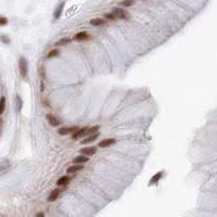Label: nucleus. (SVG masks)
<instances>
[{
  "label": "nucleus",
  "mask_w": 217,
  "mask_h": 217,
  "mask_svg": "<svg viewBox=\"0 0 217 217\" xmlns=\"http://www.w3.org/2000/svg\"><path fill=\"white\" fill-rule=\"evenodd\" d=\"M18 66H19V73L22 75V77H23V78H26L28 67H27V61H26V59H25L24 57H20V58H19Z\"/></svg>",
  "instance_id": "nucleus-2"
},
{
  "label": "nucleus",
  "mask_w": 217,
  "mask_h": 217,
  "mask_svg": "<svg viewBox=\"0 0 217 217\" xmlns=\"http://www.w3.org/2000/svg\"><path fill=\"white\" fill-rule=\"evenodd\" d=\"M8 24V19L5 16H0V26H5Z\"/></svg>",
  "instance_id": "nucleus-21"
},
{
  "label": "nucleus",
  "mask_w": 217,
  "mask_h": 217,
  "mask_svg": "<svg viewBox=\"0 0 217 217\" xmlns=\"http://www.w3.org/2000/svg\"><path fill=\"white\" fill-rule=\"evenodd\" d=\"M70 42H71V39H61L59 41L56 43L57 46H64V45H67V44H69Z\"/></svg>",
  "instance_id": "nucleus-17"
},
{
  "label": "nucleus",
  "mask_w": 217,
  "mask_h": 217,
  "mask_svg": "<svg viewBox=\"0 0 217 217\" xmlns=\"http://www.w3.org/2000/svg\"><path fill=\"white\" fill-rule=\"evenodd\" d=\"M162 175H163V172H158L157 174H155V175H154L152 179H150V181H149V185H152V184H154V183H156L157 181H158L162 178Z\"/></svg>",
  "instance_id": "nucleus-16"
},
{
  "label": "nucleus",
  "mask_w": 217,
  "mask_h": 217,
  "mask_svg": "<svg viewBox=\"0 0 217 217\" xmlns=\"http://www.w3.org/2000/svg\"><path fill=\"white\" fill-rule=\"evenodd\" d=\"M46 120H48V122H49L52 127H58V126L60 125V121L58 120L54 116H52V114H48V116H46Z\"/></svg>",
  "instance_id": "nucleus-9"
},
{
  "label": "nucleus",
  "mask_w": 217,
  "mask_h": 217,
  "mask_svg": "<svg viewBox=\"0 0 217 217\" xmlns=\"http://www.w3.org/2000/svg\"><path fill=\"white\" fill-rule=\"evenodd\" d=\"M76 41H87V40H89L91 39V35L88 34L87 32H79V33H77L76 35H75V37H74Z\"/></svg>",
  "instance_id": "nucleus-6"
},
{
  "label": "nucleus",
  "mask_w": 217,
  "mask_h": 217,
  "mask_svg": "<svg viewBox=\"0 0 217 217\" xmlns=\"http://www.w3.org/2000/svg\"><path fill=\"white\" fill-rule=\"evenodd\" d=\"M113 144H116V139L113 138H106V139H103L102 141H100L98 144V146L101 148H104V147H109V146H111Z\"/></svg>",
  "instance_id": "nucleus-7"
},
{
  "label": "nucleus",
  "mask_w": 217,
  "mask_h": 217,
  "mask_svg": "<svg viewBox=\"0 0 217 217\" xmlns=\"http://www.w3.org/2000/svg\"><path fill=\"white\" fill-rule=\"evenodd\" d=\"M121 5L123 7H131V6L135 5V0H123L121 2Z\"/></svg>",
  "instance_id": "nucleus-19"
},
{
  "label": "nucleus",
  "mask_w": 217,
  "mask_h": 217,
  "mask_svg": "<svg viewBox=\"0 0 217 217\" xmlns=\"http://www.w3.org/2000/svg\"><path fill=\"white\" fill-rule=\"evenodd\" d=\"M60 194H61L60 189L52 190V191L50 192V194H49V197H48V200H49V201H54V200H57V199L59 198Z\"/></svg>",
  "instance_id": "nucleus-8"
},
{
  "label": "nucleus",
  "mask_w": 217,
  "mask_h": 217,
  "mask_svg": "<svg viewBox=\"0 0 217 217\" xmlns=\"http://www.w3.org/2000/svg\"><path fill=\"white\" fill-rule=\"evenodd\" d=\"M58 54H59V50H58V49H54V50H52L49 52L48 58H53V57H57Z\"/></svg>",
  "instance_id": "nucleus-20"
},
{
  "label": "nucleus",
  "mask_w": 217,
  "mask_h": 217,
  "mask_svg": "<svg viewBox=\"0 0 217 217\" xmlns=\"http://www.w3.org/2000/svg\"><path fill=\"white\" fill-rule=\"evenodd\" d=\"M100 130V126H94V127H85L83 129L76 130L75 134L73 135V139H79L83 137H87L89 135L96 134Z\"/></svg>",
  "instance_id": "nucleus-1"
},
{
  "label": "nucleus",
  "mask_w": 217,
  "mask_h": 217,
  "mask_svg": "<svg viewBox=\"0 0 217 217\" xmlns=\"http://www.w3.org/2000/svg\"><path fill=\"white\" fill-rule=\"evenodd\" d=\"M70 181H71V179H70L69 176H67V175L61 176L60 179L58 180V182H57V184L58 185H66V184H68Z\"/></svg>",
  "instance_id": "nucleus-14"
},
{
  "label": "nucleus",
  "mask_w": 217,
  "mask_h": 217,
  "mask_svg": "<svg viewBox=\"0 0 217 217\" xmlns=\"http://www.w3.org/2000/svg\"><path fill=\"white\" fill-rule=\"evenodd\" d=\"M88 162V156H85V155H78V156H76L74 158V161L73 163L75 164H83V163H87Z\"/></svg>",
  "instance_id": "nucleus-10"
},
{
  "label": "nucleus",
  "mask_w": 217,
  "mask_h": 217,
  "mask_svg": "<svg viewBox=\"0 0 217 217\" xmlns=\"http://www.w3.org/2000/svg\"><path fill=\"white\" fill-rule=\"evenodd\" d=\"M91 25L93 26H102V25H104L105 24V19L103 18H93L91 19Z\"/></svg>",
  "instance_id": "nucleus-13"
},
{
  "label": "nucleus",
  "mask_w": 217,
  "mask_h": 217,
  "mask_svg": "<svg viewBox=\"0 0 217 217\" xmlns=\"http://www.w3.org/2000/svg\"><path fill=\"white\" fill-rule=\"evenodd\" d=\"M104 17H105L106 19H109V20H114V19H116V16L112 14V13H111V14H105V15H104Z\"/></svg>",
  "instance_id": "nucleus-22"
},
{
  "label": "nucleus",
  "mask_w": 217,
  "mask_h": 217,
  "mask_svg": "<svg viewBox=\"0 0 217 217\" xmlns=\"http://www.w3.org/2000/svg\"><path fill=\"white\" fill-rule=\"evenodd\" d=\"M5 107H6V98L5 96L0 97V114H2L5 112Z\"/></svg>",
  "instance_id": "nucleus-18"
},
{
  "label": "nucleus",
  "mask_w": 217,
  "mask_h": 217,
  "mask_svg": "<svg viewBox=\"0 0 217 217\" xmlns=\"http://www.w3.org/2000/svg\"><path fill=\"white\" fill-rule=\"evenodd\" d=\"M97 137H98V132H96V134H93V135H89V136H87L85 139L82 140V144L92 143V141H94V140H96Z\"/></svg>",
  "instance_id": "nucleus-12"
},
{
  "label": "nucleus",
  "mask_w": 217,
  "mask_h": 217,
  "mask_svg": "<svg viewBox=\"0 0 217 217\" xmlns=\"http://www.w3.org/2000/svg\"><path fill=\"white\" fill-rule=\"evenodd\" d=\"M64 7H65V2H61L60 5L58 6V8H57L56 11H54V19H58L61 16V13H62V10H64Z\"/></svg>",
  "instance_id": "nucleus-15"
},
{
  "label": "nucleus",
  "mask_w": 217,
  "mask_h": 217,
  "mask_svg": "<svg viewBox=\"0 0 217 217\" xmlns=\"http://www.w3.org/2000/svg\"><path fill=\"white\" fill-rule=\"evenodd\" d=\"M35 217H44V214H43V212H37V214H36V216H35Z\"/></svg>",
  "instance_id": "nucleus-24"
},
{
  "label": "nucleus",
  "mask_w": 217,
  "mask_h": 217,
  "mask_svg": "<svg viewBox=\"0 0 217 217\" xmlns=\"http://www.w3.org/2000/svg\"><path fill=\"white\" fill-rule=\"evenodd\" d=\"M83 169H84V165H83V164H75V165H73V166L68 167L67 172H68L69 174H71V173H75V172L82 171Z\"/></svg>",
  "instance_id": "nucleus-11"
},
{
  "label": "nucleus",
  "mask_w": 217,
  "mask_h": 217,
  "mask_svg": "<svg viewBox=\"0 0 217 217\" xmlns=\"http://www.w3.org/2000/svg\"><path fill=\"white\" fill-rule=\"evenodd\" d=\"M112 14L116 16V18H120V19H128V14L126 13L123 9H121V8H113V13Z\"/></svg>",
  "instance_id": "nucleus-3"
},
{
  "label": "nucleus",
  "mask_w": 217,
  "mask_h": 217,
  "mask_svg": "<svg viewBox=\"0 0 217 217\" xmlns=\"http://www.w3.org/2000/svg\"><path fill=\"white\" fill-rule=\"evenodd\" d=\"M0 39H1V41L4 42V43H9V42H10V40H9V39H7V36H6V35H2V36L0 37Z\"/></svg>",
  "instance_id": "nucleus-23"
},
{
  "label": "nucleus",
  "mask_w": 217,
  "mask_h": 217,
  "mask_svg": "<svg viewBox=\"0 0 217 217\" xmlns=\"http://www.w3.org/2000/svg\"><path fill=\"white\" fill-rule=\"evenodd\" d=\"M97 152L96 147H84L82 148L80 150H79V153L82 154V155H85V156H93V155H95Z\"/></svg>",
  "instance_id": "nucleus-4"
},
{
  "label": "nucleus",
  "mask_w": 217,
  "mask_h": 217,
  "mask_svg": "<svg viewBox=\"0 0 217 217\" xmlns=\"http://www.w3.org/2000/svg\"><path fill=\"white\" fill-rule=\"evenodd\" d=\"M76 130H78V127H64L58 130V134L61 136H66V135H69L75 132Z\"/></svg>",
  "instance_id": "nucleus-5"
}]
</instances>
